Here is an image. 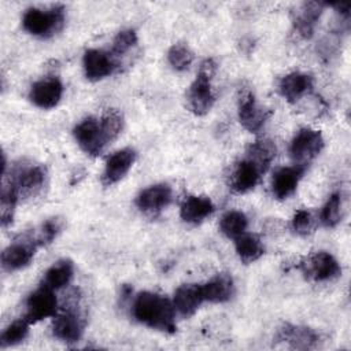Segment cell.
I'll return each instance as SVG.
<instances>
[{"mask_svg": "<svg viewBox=\"0 0 351 351\" xmlns=\"http://www.w3.org/2000/svg\"><path fill=\"white\" fill-rule=\"evenodd\" d=\"M52 332L55 337L64 343H75L82 336L84 322L75 311L67 310L55 317L52 324Z\"/></svg>", "mask_w": 351, "mask_h": 351, "instance_id": "18", "label": "cell"}, {"mask_svg": "<svg viewBox=\"0 0 351 351\" xmlns=\"http://www.w3.org/2000/svg\"><path fill=\"white\" fill-rule=\"evenodd\" d=\"M63 95V85L58 77H47L34 82L29 92L30 101L40 108L55 107Z\"/></svg>", "mask_w": 351, "mask_h": 351, "instance_id": "9", "label": "cell"}, {"mask_svg": "<svg viewBox=\"0 0 351 351\" xmlns=\"http://www.w3.org/2000/svg\"><path fill=\"white\" fill-rule=\"evenodd\" d=\"M215 73L217 62L213 58L204 59L199 66V71L196 74L195 81L191 84L188 89V106L191 111L196 115L207 114L215 101V96L211 88V81Z\"/></svg>", "mask_w": 351, "mask_h": 351, "instance_id": "2", "label": "cell"}, {"mask_svg": "<svg viewBox=\"0 0 351 351\" xmlns=\"http://www.w3.org/2000/svg\"><path fill=\"white\" fill-rule=\"evenodd\" d=\"M326 4L318 1H308L300 4L296 11L292 12V23L295 30L304 38H310L314 33L315 25L322 15Z\"/></svg>", "mask_w": 351, "mask_h": 351, "instance_id": "14", "label": "cell"}, {"mask_svg": "<svg viewBox=\"0 0 351 351\" xmlns=\"http://www.w3.org/2000/svg\"><path fill=\"white\" fill-rule=\"evenodd\" d=\"M276 156V147L270 140H256L247 151V159L252 160L262 173L267 170Z\"/></svg>", "mask_w": 351, "mask_h": 351, "instance_id": "26", "label": "cell"}, {"mask_svg": "<svg viewBox=\"0 0 351 351\" xmlns=\"http://www.w3.org/2000/svg\"><path fill=\"white\" fill-rule=\"evenodd\" d=\"M269 114L258 106L251 92L244 93L239 101V121L251 133H256L265 125Z\"/></svg>", "mask_w": 351, "mask_h": 351, "instance_id": "16", "label": "cell"}, {"mask_svg": "<svg viewBox=\"0 0 351 351\" xmlns=\"http://www.w3.org/2000/svg\"><path fill=\"white\" fill-rule=\"evenodd\" d=\"M29 325H30V322L26 321L25 318L12 321L1 332V336H0V346H1V348L16 346V344L22 343L27 337V335H29Z\"/></svg>", "mask_w": 351, "mask_h": 351, "instance_id": "29", "label": "cell"}, {"mask_svg": "<svg viewBox=\"0 0 351 351\" xmlns=\"http://www.w3.org/2000/svg\"><path fill=\"white\" fill-rule=\"evenodd\" d=\"M73 134L80 148L90 156H99L108 145L100 125V119L97 121L93 117H88L77 123L73 129Z\"/></svg>", "mask_w": 351, "mask_h": 351, "instance_id": "4", "label": "cell"}, {"mask_svg": "<svg viewBox=\"0 0 351 351\" xmlns=\"http://www.w3.org/2000/svg\"><path fill=\"white\" fill-rule=\"evenodd\" d=\"M304 170H306V166H300V165L278 169L274 173L273 181H271L273 195L280 200L289 197L296 191L299 181L304 174Z\"/></svg>", "mask_w": 351, "mask_h": 351, "instance_id": "17", "label": "cell"}, {"mask_svg": "<svg viewBox=\"0 0 351 351\" xmlns=\"http://www.w3.org/2000/svg\"><path fill=\"white\" fill-rule=\"evenodd\" d=\"M313 88V77L304 73H289L280 81L278 89L281 96L289 101L296 103L302 96Z\"/></svg>", "mask_w": 351, "mask_h": 351, "instance_id": "20", "label": "cell"}, {"mask_svg": "<svg viewBox=\"0 0 351 351\" xmlns=\"http://www.w3.org/2000/svg\"><path fill=\"white\" fill-rule=\"evenodd\" d=\"M248 225V219L244 213L241 211H228L222 215L219 221V229L221 232L229 237V239H237L243 233H245Z\"/></svg>", "mask_w": 351, "mask_h": 351, "instance_id": "28", "label": "cell"}, {"mask_svg": "<svg viewBox=\"0 0 351 351\" xmlns=\"http://www.w3.org/2000/svg\"><path fill=\"white\" fill-rule=\"evenodd\" d=\"M173 191L167 184H155L143 189L136 197V206L148 214L162 211L171 203Z\"/></svg>", "mask_w": 351, "mask_h": 351, "instance_id": "12", "label": "cell"}, {"mask_svg": "<svg viewBox=\"0 0 351 351\" xmlns=\"http://www.w3.org/2000/svg\"><path fill=\"white\" fill-rule=\"evenodd\" d=\"M203 302L204 299L202 295V288L197 284L180 285L176 289L173 298V306L176 311L184 318L193 315Z\"/></svg>", "mask_w": 351, "mask_h": 351, "instance_id": "19", "label": "cell"}, {"mask_svg": "<svg viewBox=\"0 0 351 351\" xmlns=\"http://www.w3.org/2000/svg\"><path fill=\"white\" fill-rule=\"evenodd\" d=\"M84 73L89 81H99L108 77L114 69L115 63L112 55L101 51V49H86L82 59Z\"/></svg>", "mask_w": 351, "mask_h": 351, "instance_id": "13", "label": "cell"}, {"mask_svg": "<svg viewBox=\"0 0 351 351\" xmlns=\"http://www.w3.org/2000/svg\"><path fill=\"white\" fill-rule=\"evenodd\" d=\"M133 317L143 325L165 333H174L176 308L173 303L155 292H140L133 302Z\"/></svg>", "mask_w": 351, "mask_h": 351, "instance_id": "1", "label": "cell"}, {"mask_svg": "<svg viewBox=\"0 0 351 351\" xmlns=\"http://www.w3.org/2000/svg\"><path fill=\"white\" fill-rule=\"evenodd\" d=\"M313 226V219L311 214L307 210H298L292 218V229L298 234H307L311 230Z\"/></svg>", "mask_w": 351, "mask_h": 351, "instance_id": "35", "label": "cell"}, {"mask_svg": "<svg viewBox=\"0 0 351 351\" xmlns=\"http://www.w3.org/2000/svg\"><path fill=\"white\" fill-rule=\"evenodd\" d=\"M213 213L214 204L206 196H188L180 207L181 218L189 223H199Z\"/></svg>", "mask_w": 351, "mask_h": 351, "instance_id": "23", "label": "cell"}, {"mask_svg": "<svg viewBox=\"0 0 351 351\" xmlns=\"http://www.w3.org/2000/svg\"><path fill=\"white\" fill-rule=\"evenodd\" d=\"M276 340L287 343L289 347L296 350H308L318 344L319 336L307 326L285 324L278 329Z\"/></svg>", "mask_w": 351, "mask_h": 351, "instance_id": "15", "label": "cell"}, {"mask_svg": "<svg viewBox=\"0 0 351 351\" xmlns=\"http://www.w3.org/2000/svg\"><path fill=\"white\" fill-rule=\"evenodd\" d=\"M234 240H236L234 241L236 252H237L240 261L244 263H252V262L258 261L265 252L262 241L256 234L243 233L241 236H239Z\"/></svg>", "mask_w": 351, "mask_h": 351, "instance_id": "25", "label": "cell"}, {"mask_svg": "<svg viewBox=\"0 0 351 351\" xmlns=\"http://www.w3.org/2000/svg\"><path fill=\"white\" fill-rule=\"evenodd\" d=\"M64 25V7L53 5L48 10L29 8L23 14L22 26L23 29L36 37L47 38L58 33Z\"/></svg>", "mask_w": 351, "mask_h": 351, "instance_id": "3", "label": "cell"}, {"mask_svg": "<svg viewBox=\"0 0 351 351\" xmlns=\"http://www.w3.org/2000/svg\"><path fill=\"white\" fill-rule=\"evenodd\" d=\"M193 52L186 44L177 43L170 47L167 52V60L169 64L176 70V71H185L189 69V66L193 62Z\"/></svg>", "mask_w": 351, "mask_h": 351, "instance_id": "30", "label": "cell"}, {"mask_svg": "<svg viewBox=\"0 0 351 351\" xmlns=\"http://www.w3.org/2000/svg\"><path fill=\"white\" fill-rule=\"evenodd\" d=\"M137 44V34L134 30L132 29H126V30H121L114 41H112V48H111V55L114 56H122L126 52H129L133 47H136Z\"/></svg>", "mask_w": 351, "mask_h": 351, "instance_id": "34", "label": "cell"}, {"mask_svg": "<svg viewBox=\"0 0 351 351\" xmlns=\"http://www.w3.org/2000/svg\"><path fill=\"white\" fill-rule=\"evenodd\" d=\"M302 270L308 278H313L315 281H328L341 273L337 261L325 251H319L311 255L302 265Z\"/></svg>", "mask_w": 351, "mask_h": 351, "instance_id": "10", "label": "cell"}, {"mask_svg": "<svg viewBox=\"0 0 351 351\" xmlns=\"http://www.w3.org/2000/svg\"><path fill=\"white\" fill-rule=\"evenodd\" d=\"M62 229V221L59 218H49L45 222H43L37 229L32 230V236L38 247L47 245L53 241V239L58 236V233Z\"/></svg>", "mask_w": 351, "mask_h": 351, "instance_id": "33", "label": "cell"}, {"mask_svg": "<svg viewBox=\"0 0 351 351\" xmlns=\"http://www.w3.org/2000/svg\"><path fill=\"white\" fill-rule=\"evenodd\" d=\"M37 247L38 245L30 232L19 236L1 252L3 269L5 271H15L23 269L33 259Z\"/></svg>", "mask_w": 351, "mask_h": 351, "instance_id": "6", "label": "cell"}, {"mask_svg": "<svg viewBox=\"0 0 351 351\" xmlns=\"http://www.w3.org/2000/svg\"><path fill=\"white\" fill-rule=\"evenodd\" d=\"M341 221V195L335 192L330 195L321 211V222L326 228H335Z\"/></svg>", "mask_w": 351, "mask_h": 351, "instance_id": "32", "label": "cell"}, {"mask_svg": "<svg viewBox=\"0 0 351 351\" xmlns=\"http://www.w3.org/2000/svg\"><path fill=\"white\" fill-rule=\"evenodd\" d=\"M322 148V134L311 128H303L292 138L289 145V155L296 165L306 166L321 152Z\"/></svg>", "mask_w": 351, "mask_h": 351, "instance_id": "5", "label": "cell"}, {"mask_svg": "<svg viewBox=\"0 0 351 351\" xmlns=\"http://www.w3.org/2000/svg\"><path fill=\"white\" fill-rule=\"evenodd\" d=\"M19 193V197H32L34 196L44 185L45 181V169L43 166H19L16 165L8 178Z\"/></svg>", "mask_w": 351, "mask_h": 351, "instance_id": "8", "label": "cell"}, {"mask_svg": "<svg viewBox=\"0 0 351 351\" xmlns=\"http://www.w3.org/2000/svg\"><path fill=\"white\" fill-rule=\"evenodd\" d=\"M25 306L26 311L23 318L30 324H34L44 318L56 315L58 300L53 293V289L41 284L27 296Z\"/></svg>", "mask_w": 351, "mask_h": 351, "instance_id": "7", "label": "cell"}, {"mask_svg": "<svg viewBox=\"0 0 351 351\" xmlns=\"http://www.w3.org/2000/svg\"><path fill=\"white\" fill-rule=\"evenodd\" d=\"M100 125L103 129V133L110 143H112L121 133L123 126V117L122 114L115 108H108L100 118Z\"/></svg>", "mask_w": 351, "mask_h": 351, "instance_id": "31", "label": "cell"}, {"mask_svg": "<svg viewBox=\"0 0 351 351\" xmlns=\"http://www.w3.org/2000/svg\"><path fill=\"white\" fill-rule=\"evenodd\" d=\"M204 302L223 303L228 302L233 295V280L226 273L217 274L206 284L200 285Z\"/></svg>", "mask_w": 351, "mask_h": 351, "instance_id": "22", "label": "cell"}, {"mask_svg": "<svg viewBox=\"0 0 351 351\" xmlns=\"http://www.w3.org/2000/svg\"><path fill=\"white\" fill-rule=\"evenodd\" d=\"M19 199V193L16 186L11 181H4L0 193V217L3 228H7L12 223L14 211L16 202Z\"/></svg>", "mask_w": 351, "mask_h": 351, "instance_id": "27", "label": "cell"}, {"mask_svg": "<svg viewBox=\"0 0 351 351\" xmlns=\"http://www.w3.org/2000/svg\"><path fill=\"white\" fill-rule=\"evenodd\" d=\"M136 160V151L133 148H123L114 152L106 162L104 171L101 174V182L106 186H111L121 181Z\"/></svg>", "mask_w": 351, "mask_h": 351, "instance_id": "11", "label": "cell"}, {"mask_svg": "<svg viewBox=\"0 0 351 351\" xmlns=\"http://www.w3.org/2000/svg\"><path fill=\"white\" fill-rule=\"evenodd\" d=\"M74 274V265L70 259H60L55 262L44 274L43 284L56 291L70 282Z\"/></svg>", "mask_w": 351, "mask_h": 351, "instance_id": "24", "label": "cell"}, {"mask_svg": "<svg viewBox=\"0 0 351 351\" xmlns=\"http://www.w3.org/2000/svg\"><path fill=\"white\" fill-rule=\"evenodd\" d=\"M262 171L259 167L250 159H243L237 163L232 180H230V188L237 193H245L255 188V185L259 181Z\"/></svg>", "mask_w": 351, "mask_h": 351, "instance_id": "21", "label": "cell"}]
</instances>
